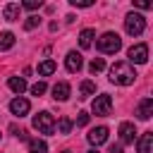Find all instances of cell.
<instances>
[{"label":"cell","mask_w":153,"mask_h":153,"mask_svg":"<svg viewBox=\"0 0 153 153\" xmlns=\"http://www.w3.org/2000/svg\"><path fill=\"white\" fill-rule=\"evenodd\" d=\"M134 79H136V72H134V67L129 62H115L110 67V81L112 84L129 86V84H134Z\"/></svg>","instance_id":"cell-1"},{"label":"cell","mask_w":153,"mask_h":153,"mask_svg":"<svg viewBox=\"0 0 153 153\" xmlns=\"http://www.w3.org/2000/svg\"><path fill=\"white\" fill-rule=\"evenodd\" d=\"M96 48H98L103 55H115V53L122 48V38H120L115 31H105V33L96 41Z\"/></svg>","instance_id":"cell-2"},{"label":"cell","mask_w":153,"mask_h":153,"mask_svg":"<svg viewBox=\"0 0 153 153\" xmlns=\"http://www.w3.org/2000/svg\"><path fill=\"white\" fill-rule=\"evenodd\" d=\"M143 29H146V19H143V14H139V12H129V14L124 17V31H127L129 36H141Z\"/></svg>","instance_id":"cell-3"},{"label":"cell","mask_w":153,"mask_h":153,"mask_svg":"<svg viewBox=\"0 0 153 153\" xmlns=\"http://www.w3.org/2000/svg\"><path fill=\"white\" fill-rule=\"evenodd\" d=\"M33 129L41 131V134H53L55 131V120L50 112H38L33 117Z\"/></svg>","instance_id":"cell-4"},{"label":"cell","mask_w":153,"mask_h":153,"mask_svg":"<svg viewBox=\"0 0 153 153\" xmlns=\"http://www.w3.org/2000/svg\"><path fill=\"white\" fill-rule=\"evenodd\" d=\"M91 110H93V115H100V117L110 115V110H112V98H110L108 93H100V96H96V98H93V105H91Z\"/></svg>","instance_id":"cell-5"},{"label":"cell","mask_w":153,"mask_h":153,"mask_svg":"<svg viewBox=\"0 0 153 153\" xmlns=\"http://www.w3.org/2000/svg\"><path fill=\"white\" fill-rule=\"evenodd\" d=\"M127 57H129V62H136V65L148 62V45H146V43H136V45H131V48L127 50Z\"/></svg>","instance_id":"cell-6"},{"label":"cell","mask_w":153,"mask_h":153,"mask_svg":"<svg viewBox=\"0 0 153 153\" xmlns=\"http://www.w3.org/2000/svg\"><path fill=\"white\" fill-rule=\"evenodd\" d=\"M29 110H31V103H29L26 98L17 96V98H12V100H10V112H12V115H17V117H24Z\"/></svg>","instance_id":"cell-7"},{"label":"cell","mask_w":153,"mask_h":153,"mask_svg":"<svg viewBox=\"0 0 153 153\" xmlns=\"http://www.w3.org/2000/svg\"><path fill=\"white\" fill-rule=\"evenodd\" d=\"M81 65H84L81 53L69 50V53H67V57H65V67H67V72H79V69H81Z\"/></svg>","instance_id":"cell-8"},{"label":"cell","mask_w":153,"mask_h":153,"mask_svg":"<svg viewBox=\"0 0 153 153\" xmlns=\"http://www.w3.org/2000/svg\"><path fill=\"white\" fill-rule=\"evenodd\" d=\"M120 139H122V143H134V139H136V127H134L131 122H122V124H120Z\"/></svg>","instance_id":"cell-9"},{"label":"cell","mask_w":153,"mask_h":153,"mask_svg":"<svg viewBox=\"0 0 153 153\" xmlns=\"http://www.w3.org/2000/svg\"><path fill=\"white\" fill-rule=\"evenodd\" d=\"M136 115H139V120H151V115H153V98H143L136 105Z\"/></svg>","instance_id":"cell-10"},{"label":"cell","mask_w":153,"mask_h":153,"mask_svg":"<svg viewBox=\"0 0 153 153\" xmlns=\"http://www.w3.org/2000/svg\"><path fill=\"white\" fill-rule=\"evenodd\" d=\"M88 141H91L93 146L105 143V141H108V127H96V129H91V131H88Z\"/></svg>","instance_id":"cell-11"},{"label":"cell","mask_w":153,"mask_h":153,"mask_svg":"<svg viewBox=\"0 0 153 153\" xmlns=\"http://www.w3.org/2000/svg\"><path fill=\"white\" fill-rule=\"evenodd\" d=\"M136 153H153V134L151 131L141 134V139L136 141Z\"/></svg>","instance_id":"cell-12"},{"label":"cell","mask_w":153,"mask_h":153,"mask_svg":"<svg viewBox=\"0 0 153 153\" xmlns=\"http://www.w3.org/2000/svg\"><path fill=\"white\" fill-rule=\"evenodd\" d=\"M69 91H72V88H69L67 81H57V84L53 86V98H55V100H67V98H69Z\"/></svg>","instance_id":"cell-13"},{"label":"cell","mask_w":153,"mask_h":153,"mask_svg":"<svg viewBox=\"0 0 153 153\" xmlns=\"http://www.w3.org/2000/svg\"><path fill=\"white\" fill-rule=\"evenodd\" d=\"M19 10H22V7H19L17 2H7V5L2 7V17H5L7 22H17V19H19Z\"/></svg>","instance_id":"cell-14"},{"label":"cell","mask_w":153,"mask_h":153,"mask_svg":"<svg viewBox=\"0 0 153 153\" xmlns=\"http://www.w3.org/2000/svg\"><path fill=\"white\" fill-rule=\"evenodd\" d=\"M7 86H10V91H14L17 96H22V93L26 91V81H24V76H10Z\"/></svg>","instance_id":"cell-15"},{"label":"cell","mask_w":153,"mask_h":153,"mask_svg":"<svg viewBox=\"0 0 153 153\" xmlns=\"http://www.w3.org/2000/svg\"><path fill=\"white\" fill-rule=\"evenodd\" d=\"M93 36H96L93 29H84V31L79 33V45H81V48H91V45H93Z\"/></svg>","instance_id":"cell-16"},{"label":"cell","mask_w":153,"mask_h":153,"mask_svg":"<svg viewBox=\"0 0 153 153\" xmlns=\"http://www.w3.org/2000/svg\"><path fill=\"white\" fill-rule=\"evenodd\" d=\"M14 41H17V38H14L12 31H2V33H0V53H2V50H10V48L14 45Z\"/></svg>","instance_id":"cell-17"},{"label":"cell","mask_w":153,"mask_h":153,"mask_svg":"<svg viewBox=\"0 0 153 153\" xmlns=\"http://www.w3.org/2000/svg\"><path fill=\"white\" fill-rule=\"evenodd\" d=\"M29 153H48V143L43 139H31L29 141Z\"/></svg>","instance_id":"cell-18"},{"label":"cell","mask_w":153,"mask_h":153,"mask_svg":"<svg viewBox=\"0 0 153 153\" xmlns=\"http://www.w3.org/2000/svg\"><path fill=\"white\" fill-rule=\"evenodd\" d=\"M79 93H81V98H88V96H93V93H96V84H93L91 79L81 81V86H79Z\"/></svg>","instance_id":"cell-19"},{"label":"cell","mask_w":153,"mask_h":153,"mask_svg":"<svg viewBox=\"0 0 153 153\" xmlns=\"http://www.w3.org/2000/svg\"><path fill=\"white\" fill-rule=\"evenodd\" d=\"M57 69V65L53 62V60H43L41 65H38V74H43V76H48V74H53Z\"/></svg>","instance_id":"cell-20"},{"label":"cell","mask_w":153,"mask_h":153,"mask_svg":"<svg viewBox=\"0 0 153 153\" xmlns=\"http://www.w3.org/2000/svg\"><path fill=\"white\" fill-rule=\"evenodd\" d=\"M88 69H91V74L103 72V69H105V60H103V57H93V60H91V65H88Z\"/></svg>","instance_id":"cell-21"},{"label":"cell","mask_w":153,"mask_h":153,"mask_svg":"<svg viewBox=\"0 0 153 153\" xmlns=\"http://www.w3.org/2000/svg\"><path fill=\"white\" fill-rule=\"evenodd\" d=\"M72 127H74V124H72L69 117H60V120H57V129H60V134H69Z\"/></svg>","instance_id":"cell-22"},{"label":"cell","mask_w":153,"mask_h":153,"mask_svg":"<svg viewBox=\"0 0 153 153\" xmlns=\"http://www.w3.org/2000/svg\"><path fill=\"white\" fill-rule=\"evenodd\" d=\"M45 91H48V86H45V81H36V84L31 86V93H33V96H43Z\"/></svg>","instance_id":"cell-23"},{"label":"cell","mask_w":153,"mask_h":153,"mask_svg":"<svg viewBox=\"0 0 153 153\" xmlns=\"http://www.w3.org/2000/svg\"><path fill=\"white\" fill-rule=\"evenodd\" d=\"M38 24H41V17H29V19L24 22V29H26V31H31V29H36Z\"/></svg>","instance_id":"cell-24"},{"label":"cell","mask_w":153,"mask_h":153,"mask_svg":"<svg viewBox=\"0 0 153 153\" xmlns=\"http://www.w3.org/2000/svg\"><path fill=\"white\" fill-rule=\"evenodd\" d=\"M19 7H24V10H38V7H41V0H26V2H22Z\"/></svg>","instance_id":"cell-25"},{"label":"cell","mask_w":153,"mask_h":153,"mask_svg":"<svg viewBox=\"0 0 153 153\" xmlns=\"http://www.w3.org/2000/svg\"><path fill=\"white\" fill-rule=\"evenodd\" d=\"M88 124V112H79V117H76V127H86Z\"/></svg>","instance_id":"cell-26"},{"label":"cell","mask_w":153,"mask_h":153,"mask_svg":"<svg viewBox=\"0 0 153 153\" xmlns=\"http://www.w3.org/2000/svg\"><path fill=\"white\" fill-rule=\"evenodd\" d=\"M74 7H91L93 5V0H69Z\"/></svg>","instance_id":"cell-27"},{"label":"cell","mask_w":153,"mask_h":153,"mask_svg":"<svg viewBox=\"0 0 153 153\" xmlns=\"http://www.w3.org/2000/svg\"><path fill=\"white\" fill-rule=\"evenodd\" d=\"M134 5H136V7H141V10H148V7H151V2H148V0H136Z\"/></svg>","instance_id":"cell-28"},{"label":"cell","mask_w":153,"mask_h":153,"mask_svg":"<svg viewBox=\"0 0 153 153\" xmlns=\"http://www.w3.org/2000/svg\"><path fill=\"white\" fill-rule=\"evenodd\" d=\"M110 153H122V143H112L110 146Z\"/></svg>","instance_id":"cell-29"},{"label":"cell","mask_w":153,"mask_h":153,"mask_svg":"<svg viewBox=\"0 0 153 153\" xmlns=\"http://www.w3.org/2000/svg\"><path fill=\"white\" fill-rule=\"evenodd\" d=\"M86 153H98V151H96V148H91V151H86Z\"/></svg>","instance_id":"cell-30"},{"label":"cell","mask_w":153,"mask_h":153,"mask_svg":"<svg viewBox=\"0 0 153 153\" xmlns=\"http://www.w3.org/2000/svg\"><path fill=\"white\" fill-rule=\"evenodd\" d=\"M62 153H72V151H62Z\"/></svg>","instance_id":"cell-31"}]
</instances>
